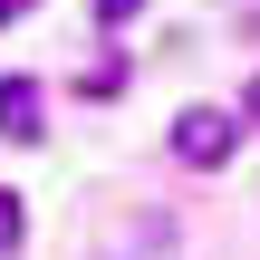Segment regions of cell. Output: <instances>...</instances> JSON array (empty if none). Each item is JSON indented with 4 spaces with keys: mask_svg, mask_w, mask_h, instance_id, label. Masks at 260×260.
<instances>
[{
    "mask_svg": "<svg viewBox=\"0 0 260 260\" xmlns=\"http://www.w3.org/2000/svg\"><path fill=\"white\" fill-rule=\"evenodd\" d=\"M232 145H241V116H222V106H183L174 116V154L183 164H232Z\"/></svg>",
    "mask_w": 260,
    "mask_h": 260,
    "instance_id": "obj_1",
    "label": "cell"
},
{
    "mask_svg": "<svg viewBox=\"0 0 260 260\" xmlns=\"http://www.w3.org/2000/svg\"><path fill=\"white\" fill-rule=\"evenodd\" d=\"M48 96H39V77H0V135L10 145H39L48 135V116H39Z\"/></svg>",
    "mask_w": 260,
    "mask_h": 260,
    "instance_id": "obj_2",
    "label": "cell"
},
{
    "mask_svg": "<svg viewBox=\"0 0 260 260\" xmlns=\"http://www.w3.org/2000/svg\"><path fill=\"white\" fill-rule=\"evenodd\" d=\"M19 241H29V212H19V193L0 183V251H19Z\"/></svg>",
    "mask_w": 260,
    "mask_h": 260,
    "instance_id": "obj_3",
    "label": "cell"
},
{
    "mask_svg": "<svg viewBox=\"0 0 260 260\" xmlns=\"http://www.w3.org/2000/svg\"><path fill=\"white\" fill-rule=\"evenodd\" d=\"M135 10H145V0H96V19H106V29H125Z\"/></svg>",
    "mask_w": 260,
    "mask_h": 260,
    "instance_id": "obj_4",
    "label": "cell"
},
{
    "mask_svg": "<svg viewBox=\"0 0 260 260\" xmlns=\"http://www.w3.org/2000/svg\"><path fill=\"white\" fill-rule=\"evenodd\" d=\"M241 106H251V125H260V77H251V96H241Z\"/></svg>",
    "mask_w": 260,
    "mask_h": 260,
    "instance_id": "obj_5",
    "label": "cell"
},
{
    "mask_svg": "<svg viewBox=\"0 0 260 260\" xmlns=\"http://www.w3.org/2000/svg\"><path fill=\"white\" fill-rule=\"evenodd\" d=\"M19 10H29V0H0V19H19Z\"/></svg>",
    "mask_w": 260,
    "mask_h": 260,
    "instance_id": "obj_6",
    "label": "cell"
}]
</instances>
